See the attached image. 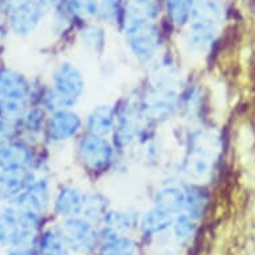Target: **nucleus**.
I'll return each instance as SVG.
<instances>
[{
    "instance_id": "nucleus-2",
    "label": "nucleus",
    "mask_w": 255,
    "mask_h": 255,
    "mask_svg": "<svg viewBox=\"0 0 255 255\" xmlns=\"http://www.w3.org/2000/svg\"><path fill=\"white\" fill-rule=\"evenodd\" d=\"M123 28L127 46L139 62H150L155 58L162 44L160 29L155 21L131 23L123 25Z\"/></svg>"
},
{
    "instance_id": "nucleus-17",
    "label": "nucleus",
    "mask_w": 255,
    "mask_h": 255,
    "mask_svg": "<svg viewBox=\"0 0 255 255\" xmlns=\"http://www.w3.org/2000/svg\"><path fill=\"white\" fill-rule=\"evenodd\" d=\"M68 247L63 241L59 230H46L39 235L36 254L38 255H67Z\"/></svg>"
},
{
    "instance_id": "nucleus-13",
    "label": "nucleus",
    "mask_w": 255,
    "mask_h": 255,
    "mask_svg": "<svg viewBox=\"0 0 255 255\" xmlns=\"http://www.w3.org/2000/svg\"><path fill=\"white\" fill-rule=\"evenodd\" d=\"M159 15V0H127L123 9V25L138 21H155Z\"/></svg>"
},
{
    "instance_id": "nucleus-9",
    "label": "nucleus",
    "mask_w": 255,
    "mask_h": 255,
    "mask_svg": "<svg viewBox=\"0 0 255 255\" xmlns=\"http://www.w3.org/2000/svg\"><path fill=\"white\" fill-rule=\"evenodd\" d=\"M0 166L29 167L39 174L38 158L31 144L21 138H13L0 142Z\"/></svg>"
},
{
    "instance_id": "nucleus-27",
    "label": "nucleus",
    "mask_w": 255,
    "mask_h": 255,
    "mask_svg": "<svg viewBox=\"0 0 255 255\" xmlns=\"http://www.w3.org/2000/svg\"><path fill=\"white\" fill-rule=\"evenodd\" d=\"M82 42L87 50L92 52H101L105 47V34L99 27H87L82 32Z\"/></svg>"
},
{
    "instance_id": "nucleus-10",
    "label": "nucleus",
    "mask_w": 255,
    "mask_h": 255,
    "mask_svg": "<svg viewBox=\"0 0 255 255\" xmlns=\"http://www.w3.org/2000/svg\"><path fill=\"white\" fill-rule=\"evenodd\" d=\"M219 24L203 19H191L187 24L186 44L194 54H206L218 38Z\"/></svg>"
},
{
    "instance_id": "nucleus-24",
    "label": "nucleus",
    "mask_w": 255,
    "mask_h": 255,
    "mask_svg": "<svg viewBox=\"0 0 255 255\" xmlns=\"http://www.w3.org/2000/svg\"><path fill=\"white\" fill-rule=\"evenodd\" d=\"M105 219L106 227L111 235H118L121 231L131 230L135 226V217L131 213H107Z\"/></svg>"
},
{
    "instance_id": "nucleus-6",
    "label": "nucleus",
    "mask_w": 255,
    "mask_h": 255,
    "mask_svg": "<svg viewBox=\"0 0 255 255\" xmlns=\"http://www.w3.org/2000/svg\"><path fill=\"white\" fill-rule=\"evenodd\" d=\"M82 127V119L71 109L58 110L50 113L47 117L46 127H44V138L47 142L62 143L70 140L79 132Z\"/></svg>"
},
{
    "instance_id": "nucleus-1",
    "label": "nucleus",
    "mask_w": 255,
    "mask_h": 255,
    "mask_svg": "<svg viewBox=\"0 0 255 255\" xmlns=\"http://www.w3.org/2000/svg\"><path fill=\"white\" fill-rule=\"evenodd\" d=\"M32 84L27 76L7 66L0 67V118L21 122L23 114L31 106Z\"/></svg>"
},
{
    "instance_id": "nucleus-8",
    "label": "nucleus",
    "mask_w": 255,
    "mask_h": 255,
    "mask_svg": "<svg viewBox=\"0 0 255 255\" xmlns=\"http://www.w3.org/2000/svg\"><path fill=\"white\" fill-rule=\"evenodd\" d=\"M50 183L44 176L39 175L19 197H16L8 203L15 206L16 209L23 210V211L43 215L50 206Z\"/></svg>"
},
{
    "instance_id": "nucleus-22",
    "label": "nucleus",
    "mask_w": 255,
    "mask_h": 255,
    "mask_svg": "<svg viewBox=\"0 0 255 255\" xmlns=\"http://www.w3.org/2000/svg\"><path fill=\"white\" fill-rule=\"evenodd\" d=\"M225 17V5L221 0H195L191 19H203L221 24Z\"/></svg>"
},
{
    "instance_id": "nucleus-25",
    "label": "nucleus",
    "mask_w": 255,
    "mask_h": 255,
    "mask_svg": "<svg viewBox=\"0 0 255 255\" xmlns=\"http://www.w3.org/2000/svg\"><path fill=\"white\" fill-rule=\"evenodd\" d=\"M136 247L132 239L115 235L106 241L102 247V255H134Z\"/></svg>"
},
{
    "instance_id": "nucleus-30",
    "label": "nucleus",
    "mask_w": 255,
    "mask_h": 255,
    "mask_svg": "<svg viewBox=\"0 0 255 255\" xmlns=\"http://www.w3.org/2000/svg\"><path fill=\"white\" fill-rule=\"evenodd\" d=\"M8 255H38L36 246H12Z\"/></svg>"
},
{
    "instance_id": "nucleus-3",
    "label": "nucleus",
    "mask_w": 255,
    "mask_h": 255,
    "mask_svg": "<svg viewBox=\"0 0 255 255\" xmlns=\"http://www.w3.org/2000/svg\"><path fill=\"white\" fill-rule=\"evenodd\" d=\"M50 4L46 0H32L27 4L5 12L9 31L17 38H27L35 32L46 16Z\"/></svg>"
},
{
    "instance_id": "nucleus-28",
    "label": "nucleus",
    "mask_w": 255,
    "mask_h": 255,
    "mask_svg": "<svg viewBox=\"0 0 255 255\" xmlns=\"http://www.w3.org/2000/svg\"><path fill=\"white\" fill-rule=\"evenodd\" d=\"M174 225V231H175L176 238L179 241H187L194 235L197 230V223L195 218H193L188 214H182L172 222Z\"/></svg>"
},
{
    "instance_id": "nucleus-26",
    "label": "nucleus",
    "mask_w": 255,
    "mask_h": 255,
    "mask_svg": "<svg viewBox=\"0 0 255 255\" xmlns=\"http://www.w3.org/2000/svg\"><path fill=\"white\" fill-rule=\"evenodd\" d=\"M207 198L201 188H188L186 190V207L184 210L187 211L188 215L193 218L201 217L202 213L205 211Z\"/></svg>"
},
{
    "instance_id": "nucleus-32",
    "label": "nucleus",
    "mask_w": 255,
    "mask_h": 255,
    "mask_svg": "<svg viewBox=\"0 0 255 255\" xmlns=\"http://www.w3.org/2000/svg\"><path fill=\"white\" fill-rule=\"evenodd\" d=\"M46 1L50 4V7H58V5L63 4V1H66V0H46Z\"/></svg>"
},
{
    "instance_id": "nucleus-15",
    "label": "nucleus",
    "mask_w": 255,
    "mask_h": 255,
    "mask_svg": "<svg viewBox=\"0 0 255 255\" xmlns=\"http://www.w3.org/2000/svg\"><path fill=\"white\" fill-rule=\"evenodd\" d=\"M155 206L170 214H178L186 207V190L179 186H166L155 194Z\"/></svg>"
},
{
    "instance_id": "nucleus-29",
    "label": "nucleus",
    "mask_w": 255,
    "mask_h": 255,
    "mask_svg": "<svg viewBox=\"0 0 255 255\" xmlns=\"http://www.w3.org/2000/svg\"><path fill=\"white\" fill-rule=\"evenodd\" d=\"M123 0H101V15H105L106 17H115L118 12L121 11V5Z\"/></svg>"
},
{
    "instance_id": "nucleus-33",
    "label": "nucleus",
    "mask_w": 255,
    "mask_h": 255,
    "mask_svg": "<svg viewBox=\"0 0 255 255\" xmlns=\"http://www.w3.org/2000/svg\"><path fill=\"white\" fill-rule=\"evenodd\" d=\"M0 13H4V1L0 0Z\"/></svg>"
},
{
    "instance_id": "nucleus-19",
    "label": "nucleus",
    "mask_w": 255,
    "mask_h": 255,
    "mask_svg": "<svg viewBox=\"0 0 255 255\" xmlns=\"http://www.w3.org/2000/svg\"><path fill=\"white\" fill-rule=\"evenodd\" d=\"M101 0H66V11L78 20H91L101 15Z\"/></svg>"
},
{
    "instance_id": "nucleus-5",
    "label": "nucleus",
    "mask_w": 255,
    "mask_h": 255,
    "mask_svg": "<svg viewBox=\"0 0 255 255\" xmlns=\"http://www.w3.org/2000/svg\"><path fill=\"white\" fill-rule=\"evenodd\" d=\"M59 233L68 250L79 254L90 253L98 243V234L94 227L87 221L76 217L66 218L59 229Z\"/></svg>"
},
{
    "instance_id": "nucleus-18",
    "label": "nucleus",
    "mask_w": 255,
    "mask_h": 255,
    "mask_svg": "<svg viewBox=\"0 0 255 255\" xmlns=\"http://www.w3.org/2000/svg\"><path fill=\"white\" fill-rule=\"evenodd\" d=\"M195 0H164L170 20L176 27L187 25L193 16Z\"/></svg>"
},
{
    "instance_id": "nucleus-14",
    "label": "nucleus",
    "mask_w": 255,
    "mask_h": 255,
    "mask_svg": "<svg viewBox=\"0 0 255 255\" xmlns=\"http://www.w3.org/2000/svg\"><path fill=\"white\" fill-rule=\"evenodd\" d=\"M84 195L72 186L63 187L55 198V210L59 215L64 218H72L82 214L84 205Z\"/></svg>"
},
{
    "instance_id": "nucleus-11",
    "label": "nucleus",
    "mask_w": 255,
    "mask_h": 255,
    "mask_svg": "<svg viewBox=\"0 0 255 255\" xmlns=\"http://www.w3.org/2000/svg\"><path fill=\"white\" fill-rule=\"evenodd\" d=\"M178 101V91L152 90V94L148 97L144 106V113L154 121H166L176 111Z\"/></svg>"
},
{
    "instance_id": "nucleus-20",
    "label": "nucleus",
    "mask_w": 255,
    "mask_h": 255,
    "mask_svg": "<svg viewBox=\"0 0 255 255\" xmlns=\"http://www.w3.org/2000/svg\"><path fill=\"white\" fill-rule=\"evenodd\" d=\"M211 171H213V164L210 156L203 152H194L193 156L184 164L186 175L195 182H203L210 178Z\"/></svg>"
},
{
    "instance_id": "nucleus-23",
    "label": "nucleus",
    "mask_w": 255,
    "mask_h": 255,
    "mask_svg": "<svg viewBox=\"0 0 255 255\" xmlns=\"http://www.w3.org/2000/svg\"><path fill=\"white\" fill-rule=\"evenodd\" d=\"M107 211V199L102 194H86L82 214L87 219H101L105 218Z\"/></svg>"
},
{
    "instance_id": "nucleus-31",
    "label": "nucleus",
    "mask_w": 255,
    "mask_h": 255,
    "mask_svg": "<svg viewBox=\"0 0 255 255\" xmlns=\"http://www.w3.org/2000/svg\"><path fill=\"white\" fill-rule=\"evenodd\" d=\"M4 1V13L11 11V9H15L20 5H24L32 0H3Z\"/></svg>"
},
{
    "instance_id": "nucleus-7",
    "label": "nucleus",
    "mask_w": 255,
    "mask_h": 255,
    "mask_svg": "<svg viewBox=\"0 0 255 255\" xmlns=\"http://www.w3.org/2000/svg\"><path fill=\"white\" fill-rule=\"evenodd\" d=\"M38 176V172L29 167L0 166V202L13 201Z\"/></svg>"
},
{
    "instance_id": "nucleus-4",
    "label": "nucleus",
    "mask_w": 255,
    "mask_h": 255,
    "mask_svg": "<svg viewBox=\"0 0 255 255\" xmlns=\"http://www.w3.org/2000/svg\"><path fill=\"white\" fill-rule=\"evenodd\" d=\"M78 151L83 164L91 171H105L113 163L114 147L103 136L88 132L80 139Z\"/></svg>"
},
{
    "instance_id": "nucleus-12",
    "label": "nucleus",
    "mask_w": 255,
    "mask_h": 255,
    "mask_svg": "<svg viewBox=\"0 0 255 255\" xmlns=\"http://www.w3.org/2000/svg\"><path fill=\"white\" fill-rule=\"evenodd\" d=\"M117 126V114L111 106H97L92 110L87 119V128L90 134L106 138L113 134Z\"/></svg>"
},
{
    "instance_id": "nucleus-21",
    "label": "nucleus",
    "mask_w": 255,
    "mask_h": 255,
    "mask_svg": "<svg viewBox=\"0 0 255 255\" xmlns=\"http://www.w3.org/2000/svg\"><path fill=\"white\" fill-rule=\"evenodd\" d=\"M172 222V214L155 206L154 209H151L143 215L142 229L146 234H158L171 226Z\"/></svg>"
},
{
    "instance_id": "nucleus-16",
    "label": "nucleus",
    "mask_w": 255,
    "mask_h": 255,
    "mask_svg": "<svg viewBox=\"0 0 255 255\" xmlns=\"http://www.w3.org/2000/svg\"><path fill=\"white\" fill-rule=\"evenodd\" d=\"M47 117V111L42 106H29L21 118V132L29 136H38L44 132Z\"/></svg>"
}]
</instances>
